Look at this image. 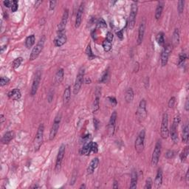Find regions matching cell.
<instances>
[{
	"label": "cell",
	"mask_w": 189,
	"mask_h": 189,
	"mask_svg": "<svg viewBox=\"0 0 189 189\" xmlns=\"http://www.w3.org/2000/svg\"><path fill=\"white\" fill-rule=\"evenodd\" d=\"M189 139V127L188 124H185L182 128V140L184 143H188Z\"/></svg>",
	"instance_id": "obj_29"
},
{
	"label": "cell",
	"mask_w": 189,
	"mask_h": 189,
	"mask_svg": "<svg viewBox=\"0 0 189 189\" xmlns=\"http://www.w3.org/2000/svg\"><path fill=\"white\" fill-rule=\"evenodd\" d=\"M22 61H23L22 57H18V58H16L13 62V69H17V68L19 67L20 65H21V63H22Z\"/></svg>",
	"instance_id": "obj_38"
},
{
	"label": "cell",
	"mask_w": 189,
	"mask_h": 189,
	"mask_svg": "<svg viewBox=\"0 0 189 189\" xmlns=\"http://www.w3.org/2000/svg\"><path fill=\"white\" fill-rule=\"evenodd\" d=\"M188 154H189L188 146H185V148L182 150V152H181L180 154H179V158H180V160L182 161V162H185V161L187 159V158H188Z\"/></svg>",
	"instance_id": "obj_34"
},
{
	"label": "cell",
	"mask_w": 189,
	"mask_h": 189,
	"mask_svg": "<svg viewBox=\"0 0 189 189\" xmlns=\"http://www.w3.org/2000/svg\"><path fill=\"white\" fill-rule=\"evenodd\" d=\"M9 82H10V78L5 76H1V79H0V86H4V85L7 84Z\"/></svg>",
	"instance_id": "obj_42"
},
{
	"label": "cell",
	"mask_w": 189,
	"mask_h": 189,
	"mask_svg": "<svg viewBox=\"0 0 189 189\" xmlns=\"http://www.w3.org/2000/svg\"><path fill=\"white\" fill-rule=\"evenodd\" d=\"M91 83V79L90 78H83V83H86V84H88V83Z\"/></svg>",
	"instance_id": "obj_54"
},
{
	"label": "cell",
	"mask_w": 189,
	"mask_h": 189,
	"mask_svg": "<svg viewBox=\"0 0 189 189\" xmlns=\"http://www.w3.org/2000/svg\"><path fill=\"white\" fill-rule=\"evenodd\" d=\"M86 55H87L88 58H89V60L94 59V58L96 57L95 55H94V54L92 53V48H91L90 44H89L87 45V47H86Z\"/></svg>",
	"instance_id": "obj_37"
},
{
	"label": "cell",
	"mask_w": 189,
	"mask_h": 189,
	"mask_svg": "<svg viewBox=\"0 0 189 189\" xmlns=\"http://www.w3.org/2000/svg\"><path fill=\"white\" fill-rule=\"evenodd\" d=\"M108 100H109V101L110 102L111 104H112V106H116L117 103V100H116V98L114 97H108Z\"/></svg>",
	"instance_id": "obj_49"
},
{
	"label": "cell",
	"mask_w": 189,
	"mask_h": 189,
	"mask_svg": "<svg viewBox=\"0 0 189 189\" xmlns=\"http://www.w3.org/2000/svg\"><path fill=\"white\" fill-rule=\"evenodd\" d=\"M86 188V186H85L84 184L81 185H80V188Z\"/></svg>",
	"instance_id": "obj_60"
},
{
	"label": "cell",
	"mask_w": 189,
	"mask_h": 189,
	"mask_svg": "<svg viewBox=\"0 0 189 189\" xmlns=\"http://www.w3.org/2000/svg\"><path fill=\"white\" fill-rule=\"evenodd\" d=\"M145 22H141L138 28V36H137V45H140V44H142V41H143L144 34H145Z\"/></svg>",
	"instance_id": "obj_19"
},
{
	"label": "cell",
	"mask_w": 189,
	"mask_h": 189,
	"mask_svg": "<svg viewBox=\"0 0 189 189\" xmlns=\"http://www.w3.org/2000/svg\"><path fill=\"white\" fill-rule=\"evenodd\" d=\"M68 17H69V10L65 9L63 13L61 21H60V23L58 25V33H61V32H65V29H66V24H67L68 21Z\"/></svg>",
	"instance_id": "obj_13"
},
{
	"label": "cell",
	"mask_w": 189,
	"mask_h": 189,
	"mask_svg": "<svg viewBox=\"0 0 189 189\" xmlns=\"http://www.w3.org/2000/svg\"><path fill=\"white\" fill-rule=\"evenodd\" d=\"M12 4H13V1H9V0H5L3 1V4L6 7H10L11 8Z\"/></svg>",
	"instance_id": "obj_50"
},
{
	"label": "cell",
	"mask_w": 189,
	"mask_h": 189,
	"mask_svg": "<svg viewBox=\"0 0 189 189\" xmlns=\"http://www.w3.org/2000/svg\"><path fill=\"white\" fill-rule=\"evenodd\" d=\"M137 10H138V5H137V1H132L131 6V10H130L129 17L128 20V26L129 30H132L134 27L136 21V16L137 14Z\"/></svg>",
	"instance_id": "obj_3"
},
{
	"label": "cell",
	"mask_w": 189,
	"mask_h": 189,
	"mask_svg": "<svg viewBox=\"0 0 189 189\" xmlns=\"http://www.w3.org/2000/svg\"><path fill=\"white\" fill-rule=\"evenodd\" d=\"M162 183V168H158L155 179H154V185L156 188H159Z\"/></svg>",
	"instance_id": "obj_22"
},
{
	"label": "cell",
	"mask_w": 189,
	"mask_h": 189,
	"mask_svg": "<svg viewBox=\"0 0 189 189\" xmlns=\"http://www.w3.org/2000/svg\"><path fill=\"white\" fill-rule=\"evenodd\" d=\"M116 33H117V37H118V38H120V40L123 39V30H119V31H117V32H116Z\"/></svg>",
	"instance_id": "obj_52"
},
{
	"label": "cell",
	"mask_w": 189,
	"mask_h": 189,
	"mask_svg": "<svg viewBox=\"0 0 189 189\" xmlns=\"http://www.w3.org/2000/svg\"><path fill=\"white\" fill-rule=\"evenodd\" d=\"M180 37H179V30L178 28H176L173 30V35H172V44L171 45L173 47H176L179 44Z\"/></svg>",
	"instance_id": "obj_28"
},
{
	"label": "cell",
	"mask_w": 189,
	"mask_h": 189,
	"mask_svg": "<svg viewBox=\"0 0 189 189\" xmlns=\"http://www.w3.org/2000/svg\"><path fill=\"white\" fill-rule=\"evenodd\" d=\"M45 41H46L45 35H42V36L40 38L39 41H38L36 45H35V47H33V49H32V52L30 55V61H33V60H35L37 58H38V55H40V53H41L43 48H44V47Z\"/></svg>",
	"instance_id": "obj_2"
},
{
	"label": "cell",
	"mask_w": 189,
	"mask_h": 189,
	"mask_svg": "<svg viewBox=\"0 0 189 189\" xmlns=\"http://www.w3.org/2000/svg\"><path fill=\"white\" fill-rule=\"evenodd\" d=\"M71 97V87L67 86L63 92V104L66 105L69 103Z\"/></svg>",
	"instance_id": "obj_30"
},
{
	"label": "cell",
	"mask_w": 189,
	"mask_h": 189,
	"mask_svg": "<svg viewBox=\"0 0 189 189\" xmlns=\"http://www.w3.org/2000/svg\"><path fill=\"white\" fill-rule=\"evenodd\" d=\"M18 1H16V0H13V4H12V6H11L12 13H15V12L18 10Z\"/></svg>",
	"instance_id": "obj_46"
},
{
	"label": "cell",
	"mask_w": 189,
	"mask_h": 189,
	"mask_svg": "<svg viewBox=\"0 0 189 189\" xmlns=\"http://www.w3.org/2000/svg\"><path fill=\"white\" fill-rule=\"evenodd\" d=\"M97 26L98 28H106L107 27L106 21H105V20L103 18H99L97 22Z\"/></svg>",
	"instance_id": "obj_41"
},
{
	"label": "cell",
	"mask_w": 189,
	"mask_h": 189,
	"mask_svg": "<svg viewBox=\"0 0 189 189\" xmlns=\"http://www.w3.org/2000/svg\"><path fill=\"white\" fill-rule=\"evenodd\" d=\"M102 45H103V49H104L105 52H109V51H110L111 49L112 42L105 38L104 41H103V44H102Z\"/></svg>",
	"instance_id": "obj_35"
},
{
	"label": "cell",
	"mask_w": 189,
	"mask_h": 189,
	"mask_svg": "<svg viewBox=\"0 0 189 189\" xmlns=\"http://www.w3.org/2000/svg\"><path fill=\"white\" fill-rule=\"evenodd\" d=\"M83 78H84V68L80 67L79 69L78 73L77 75L76 80H75V84H74L73 87V94H77L80 91V87H81L82 84H83Z\"/></svg>",
	"instance_id": "obj_8"
},
{
	"label": "cell",
	"mask_w": 189,
	"mask_h": 189,
	"mask_svg": "<svg viewBox=\"0 0 189 189\" xmlns=\"http://www.w3.org/2000/svg\"><path fill=\"white\" fill-rule=\"evenodd\" d=\"M4 120H5V118H4V114H1V115H0V123H2L4 121Z\"/></svg>",
	"instance_id": "obj_55"
},
{
	"label": "cell",
	"mask_w": 189,
	"mask_h": 189,
	"mask_svg": "<svg viewBox=\"0 0 189 189\" xmlns=\"http://www.w3.org/2000/svg\"><path fill=\"white\" fill-rule=\"evenodd\" d=\"M175 155H176V152H175L174 151H173V150H168V151L165 153V157L168 158V159H171V158H173Z\"/></svg>",
	"instance_id": "obj_44"
},
{
	"label": "cell",
	"mask_w": 189,
	"mask_h": 189,
	"mask_svg": "<svg viewBox=\"0 0 189 189\" xmlns=\"http://www.w3.org/2000/svg\"><path fill=\"white\" fill-rule=\"evenodd\" d=\"M164 5H165V2H164V1H158V4L157 5V7H156V10H155V18L157 20L159 19V18H161L162 11H163Z\"/></svg>",
	"instance_id": "obj_23"
},
{
	"label": "cell",
	"mask_w": 189,
	"mask_h": 189,
	"mask_svg": "<svg viewBox=\"0 0 189 189\" xmlns=\"http://www.w3.org/2000/svg\"><path fill=\"white\" fill-rule=\"evenodd\" d=\"M175 103H176V97H171L168 100V107L169 108H173Z\"/></svg>",
	"instance_id": "obj_47"
},
{
	"label": "cell",
	"mask_w": 189,
	"mask_h": 189,
	"mask_svg": "<svg viewBox=\"0 0 189 189\" xmlns=\"http://www.w3.org/2000/svg\"><path fill=\"white\" fill-rule=\"evenodd\" d=\"M13 137H14V133L12 131H7L4 135L1 137V142L3 144H8L9 142L13 140Z\"/></svg>",
	"instance_id": "obj_24"
},
{
	"label": "cell",
	"mask_w": 189,
	"mask_h": 189,
	"mask_svg": "<svg viewBox=\"0 0 189 189\" xmlns=\"http://www.w3.org/2000/svg\"><path fill=\"white\" fill-rule=\"evenodd\" d=\"M161 148H162V145H161L160 141H157L154 146V151H153L152 156H151V165L152 166H156L159 162V157L161 154Z\"/></svg>",
	"instance_id": "obj_10"
},
{
	"label": "cell",
	"mask_w": 189,
	"mask_h": 189,
	"mask_svg": "<svg viewBox=\"0 0 189 189\" xmlns=\"http://www.w3.org/2000/svg\"><path fill=\"white\" fill-rule=\"evenodd\" d=\"M133 98H134V92H133V89L131 88H129L126 91V94H125V100H126V103H131Z\"/></svg>",
	"instance_id": "obj_33"
},
{
	"label": "cell",
	"mask_w": 189,
	"mask_h": 189,
	"mask_svg": "<svg viewBox=\"0 0 189 189\" xmlns=\"http://www.w3.org/2000/svg\"><path fill=\"white\" fill-rule=\"evenodd\" d=\"M64 154H65V145L64 144H61V146H60L59 149H58V155L56 157V162H55V171L58 172L61 169V164H62V161L63 157H64Z\"/></svg>",
	"instance_id": "obj_11"
},
{
	"label": "cell",
	"mask_w": 189,
	"mask_h": 189,
	"mask_svg": "<svg viewBox=\"0 0 189 189\" xmlns=\"http://www.w3.org/2000/svg\"><path fill=\"white\" fill-rule=\"evenodd\" d=\"M117 111H113L112 114H111L110 120H109V125H108V134L111 137L114 135V131H115V123L116 120H117Z\"/></svg>",
	"instance_id": "obj_14"
},
{
	"label": "cell",
	"mask_w": 189,
	"mask_h": 189,
	"mask_svg": "<svg viewBox=\"0 0 189 189\" xmlns=\"http://www.w3.org/2000/svg\"><path fill=\"white\" fill-rule=\"evenodd\" d=\"M35 42V35L32 34V35H29L25 39V46L27 49H30L32 46L34 45Z\"/></svg>",
	"instance_id": "obj_31"
},
{
	"label": "cell",
	"mask_w": 189,
	"mask_h": 189,
	"mask_svg": "<svg viewBox=\"0 0 189 189\" xmlns=\"http://www.w3.org/2000/svg\"><path fill=\"white\" fill-rule=\"evenodd\" d=\"M137 120L139 122L143 121L147 117V111H146V101L145 99H142L140 100V103H139L138 108H137Z\"/></svg>",
	"instance_id": "obj_7"
},
{
	"label": "cell",
	"mask_w": 189,
	"mask_h": 189,
	"mask_svg": "<svg viewBox=\"0 0 189 189\" xmlns=\"http://www.w3.org/2000/svg\"><path fill=\"white\" fill-rule=\"evenodd\" d=\"M32 188H39V186H38V185H34V186H32Z\"/></svg>",
	"instance_id": "obj_61"
},
{
	"label": "cell",
	"mask_w": 189,
	"mask_h": 189,
	"mask_svg": "<svg viewBox=\"0 0 189 189\" xmlns=\"http://www.w3.org/2000/svg\"><path fill=\"white\" fill-rule=\"evenodd\" d=\"M180 120H181V117L180 116H179V114H176V115L174 116V118H173V123H175V124L176 125V126H179V123H180Z\"/></svg>",
	"instance_id": "obj_48"
},
{
	"label": "cell",
	"mask_w": 189,
	"mask_h": 189,
	"mask_svg": "<svg viewBox=\"0 0 189 189\" xmlns=\"http://www.w3.org/2000/svg\"><path fill=\"white\" fill-rule=\"evenodd\" d=\"M185 110L188 111V98H187L186 103H185Z\"/></svg>",
	"instance_id": "obj_58"
},
{
	"label": "cell",
	"mask_w": 189,
	"mask_h": 189,
	"mask_svg": "<svg viewBox=\"0 0 189 189\" xmlns=\"http://www.w3.org/2000/svg\"><path fill=\"white\" fill-rule=\"evenodd\" d=\"M44 125L41 123L38 126V130H37L36 134H35V140L33 142V148L34 151H38L39 150L40 147L42 145L43 140H44Z\"/></svg>",
	"instance_id": "obj_1"
},
{
	"label": "cell",
	"mask_w": 189,
	"mask_h": 189,
	"mask_svg": "<svg viewBox=\"0 0 189 189\" xmlns=\"http://www.w3.org/2000/svg\"><path fill=\"white\" fill-rule=\"evenodd\" d=\"M177 128H178V126H176L175 123H172V124H171V128H170V130H169V134H170V136H171V138L174 143H177L178 141H179V139H178Z\"/></svg>",
	"instance_id": "obj_18"
},
{
	"label": "cell",
	"mask_w": 189,
	"mask_h": 189,
	"mask_svg": "<svg viewBox=\"0 0 189 189\" xmlns=\"http://www.w3.org/2000/svg\"><path fill=\"white\" fill-rule=\"evenodd\" d=\"M97 151H98V145H97V142H92V144H91V151L92 153H97Z\"/></svg>",
	"instance_id": "obj_45"
},
{
	"label": "cell",
	"mask_w": 189,
	"mask_h": 189,
	"mask_svg": "<svg viewBox=\"0 0 189 189\" xmlns=\"http://www.w3.org/2000/svg\"><path fill=\"white\" fill-rule=\"evenodd\" d=\"M41 3H42V1H35V7H38V6H39L40 4H41Z\"/></svg>",
	"instance_id": "obj_57"
},
{
	"label": "cell",
	"mask_w": 189,
	"mask_h": 189,
	"mask_svg": "<svg viewBox=\"0 0 189 189\" xmlns=\"http://www.w3.org/2000/svg\"><path fill=\"white\" fill-rule=\"evenodd\" d=\"M7 96H8V97L10 99H12V100H19L21 97V91H20V89H18V88L13 89V90L10 91V92L7 93Z\"/></svg>",
	"instance_id": "obj_20"
},
{
	"label": "cell",
	"mask_w": 189,
	"mask_h": 189,
	"mask_svg": "<svg viewBox=\"0 0 189 189\" xmlns=\"http://www.w3.org/2000/svg\"><path fill=\"white\" fill-rule=\"evenodd\" d=\"M169 134V128H168V115L167 113L162 114V123L160 127V135L162 139H167Z\"/></svg>",
	"instance_id": "obj_5"
},
{
	"label": "cell",
	"mask_w": 189,
	"mask_h": 189,
	"mask_svg": "<svg viewBox=\"0 0 189 189\" xmlns=\"http://www.w3.org/2000/svg\"><path fill=\"white\" fill-rule=\"evenodd\" d=\"M61 121V113H58L57 115L55 116V119H54L53 123H52V126L51 128L50 132H49V140H53L56 136L57 133H58V129H59L60 123Z\"/></svg>",
	"instance_id": "obj_6"
},
{
	"label": "cell",
	"mask_w": 189,
	"mask_h": 189,
	"mask_svg": "<svg viewBox=\"0 0 189 189\" xmlns=\"http://www.w3.org/2000/svg\"><path fill=\"white\" fill-rule=\"evenodd\" d=\"M188 171H187L186 172V175H185V179H186V182H187V184H188Z\"/></svg>",
	"instance_id": "obj_59"
},
{
	"label": "cell",
	"mask_w": 189,
	"mask_h": 189,
	"mask_svg": "<svg viewBox=\"0 0 189 189\" xmlns=\"http://www.w3.org/2000/svg\"><path fill=\"white\" fill-rule=\"evenodd\" d=\"M113 188H118V183H117V182L116 180L114 181V183H113Z\"/></svg>",
	"instance_id": "obj_56"
},
{
	"label": "cell",
	"mask_w": 189,
	"mask_h": 189,
	"mask_svg": "<svg viewBox=\"0 0 189 189\" xmlns=\"http://www.w3.org/2000/svg\"><path fill=\"white\" fill-rule=\"evenodd\" d=\"M108 78H109V69H107L106 70H105L104 72H103V74L102 75V76L100 77L99 81H100V83H106V82L107 81Z\"/></svg>",
	"instance_id": "obj_39"
},
{
	"label": "cell",
	"mask_w": 189,
	"mask_h": 189,
	"mask_svg": "<svg viewBox=\"0 0 189 189\" xmlns=\"http://www.w3.org/2000/svg\"><path fill=\"white\" fill-rule=\"evenodd\" d=\"M187 59V55L185 52H181L179 55V59H178V66H182L184 64L185 61Z\"/></svg>",
	"instance_id": "obj_36"
},
{
	"label": "cell",
	"mask_w": 189,
	"mask_h": 189,
	"mask_svg": "<svg viewBox=\"0 0 189 189\" xmlns=\"http://www.w3.org/2000/svg\"><path fill=\"white\" fill-rule=\"evenodd\" d=\"M145 131L142 129L140 131L137 135L135 142H134V148L138 154H140L143 151L144 147H145Z\"/></svg>",
	"instance_id": "obj_4"
},
{
	"label": "cell",
	"mask_w": 189,
	"mask_h": 189,
	"mask_svg": "<svg viewBox=\"0 0 189 189\" xmlns=\"http://www.w3.org/2000/svg\"><path fill=\"white\" fill-rule=\"evenodd\" d=\"M164 33L162 32H159L157 34V36H156V41H157V44L159 46H162L164 47L165 45V36H164Z\"/></svg>",
	"instance_id": "obj_32"
},
{
	"label": "cell",
	"mask_w": 189,
	"mask_h": 189,
	"mask_svg": "<svg viewBox=\"0 0 189 189\" xmlns=\"http://www.w3.org/2000/svg\"><path fill=\"white\" fill-rule=\"evenodd\" d=\"M93 123H94V128H95V129H97V128H98V126H99V121H98V120H97L96 118H94L93 119Z\"/></svg>",
	"instance_id": "obj_53"
},
{
	"label": "cell",
	"mask_w": 189,
	"mask_h": 189,
	"mask_svg": "<svg viewBox=\"0 0 189 189\" xmlns=\"http://www.w3.org/2000/svg\"><path fill=\"white\" fill-rule=\"evenodd\" d=\"M137 179H138V177H137V171H136L135 170H133L131 174V183H130V186H129L130 188L134 189L137 188Z\"/></svg>",
	"instance_id": "obj_26"
},
{
	"label": "cell",
	"mask_w": 189,
	"mask_h": 189,
	"mask_svg": "<svg viewBox=\"0 0 189 189\" xmlns=\"http://www.w3.org/2000/svg\"><path fill=\"white\" fill-rule=\"evenodd\" d=\"M91 144L92 142H89L86 144H85L80 150V155H89L92 153L91 151Z\"/></svg>",
	"instance_id": "obj_27"
},
{
	"label": "cell",
	"mask_w": 189,
	"mask_h": 189,
	"mask_svg": "<svg viewBox=\"0 0 189 189\" xmlns=\"http://www.w3.org/2000/svg\"><path fill=\"white\" fill-rule=\"evenodd\" d=\"M152 185H153V182L152 179L151 178H148L145 181V185L144 186V188L145 189H151L152 188Z\"/></svg>",
	"instance_id": "obj_43"
},
{
	"label": "cell",
	"mask_w": 189,
	"mask_h": 189,
	"mask_svg": "<svg viewBox=\"0 0 189 189\" xmlns=\"http://www.w3.org/2000/svg\"><path fill=\"white\" fill-rule=\"evenodd\" d=\"M99 164V159L97 157H94L91 160L90 163L88 165L87 168H86V173L88 175H90L94 173V170L97 168Z\"/></svg>",
	"instance_id": "obj_17"
},
{
	"label": "cell",
	"mask_w": 189,
	"mask_h": 189,
	"mask_svg": "<svg viewBox=\"0 0 189 189\" xmlns=\"http://www.w3.org/2000/svg\"><path fill=\"white\" fill-rule=\"evenodd\" d=\"M56 1H49V10H53L56 5Z\"/></svg>",
	"instance_id": "obj_51"
},
{
	"label": "cell",
	"mask_w": 189,
	"mask_h": 189,
	"mask_svg": "<svg viewBox=\"0 0 189 189\" xmlns=\"http://www.w3.org/2000/svg\"><path fill=\"white\" fill-rule=\"evenodd\" d=\"M172 47L171 44H168L167 45L164 46L163 49L161 53V65L162 66H166L168 61V58L172 52Z\"/></svg>",
	"instance_id": "obj_9"
},
{
	"label": "cell",
	"mask_w": 189,
	"mask_h": 189,
	"mask_svg": "<svg viewBox=\"0 0 189 189\" xmlns=\"http://www.w3.org/2000/svg\"><path fill=\"white\" fill-rule=\"evenodd\" d=\"M66 40H67V38H66V32H61V33H58V35H57L55 41H54L55 46L58 47H61L66 42Z\"/></svg>",
	"instance_id": "obj_16"
},
{
	"label": "cell",
	"mask_w": 189,
	"mask_h": 189,
	"mask_svg": "<svg viewBox=\"0 0 189 189\" xmlns=\"http://www.w3.org/2000/svg\"><path fill=\"white\" fill-rule=\"evenodd\" d=\"M63 76H64V70H63V69H62V68H61L55 73V78H54V84L59 85L62 82Z\"/></svg>",
	"instance_id": "obj_21"
},
{
	"label": "cell",
	"mask_w": 189,
	"mask_h": 189,
	"mask_svg": "<svg viewBox=\"0 0 189 189\" xmlns=\"http://www.w3.org/2000/svg\"><path fill=\"white\" fill-rule=\"evenodd\" d=\"M84 9H85V2L84 1H83V2L80 3V6H79L78 7V10L76 13V18H75V28H78V27L80 26V24H81V21H82V17H83V12H84Z\"/></svg>",
	"instance_id": "obj_15"
},
{
	"label": "cell",
	"mask_w": 189,
	"mask_h": 189,
	"mask_svg": "<svg viewBox=\"0 0 189 189\" xmlns=\"http://www.w3.org/2000/svg\"><path fill=\"white\" fill-rule=\"evenodd\" d=\"M99 88H97V89L95 92V98H94V103H93V109H92V111L93 113H95L96 111L99 109V102H100V92L99 91Z\"/></svg>",
	"instance_id": "obj_25"
},
{
	"label": "cell",
	"mask_w": 189,
	"mask_h": 189,
	"mask_svg": "<svg viewBox=\"0 0 189 189\" xmlns=\"http://www.w3.org/2000/svg\"><path fill=\"white\" fill-rule=\"evenodd\" d=\"M184 7H185V1H184V0H180V1H178L177 10L179 13H183Z\"/></svg>",
	"instance_id": "obj_40"
},
{
	"label": "cell",
	"mask_w": 189,
	"mask_h": 189,
	"mask_svg": "<svg viewBox=\"0 0 189 189\" xmlns=\"http://www.w3.org/2000/svg\"><path fill=\"white\" fill-rule=\"evenodd\" d=\"M41 71L38 70L35 73V77H34L33 80H32V86H31V91H30V94L31 96H34L36 94L37 91H38V86L40 85V82H41Z\"/></svg>",
	"instance_id": "obj_12"
}]
</instances>
